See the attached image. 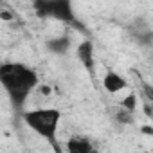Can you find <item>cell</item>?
Wrapping results in <instances>:
<instances>
[{"mask_svg":"<svg viewBox=\"0 0 153 153\" xmlns=\"http://www.w3.org/2000/svg\"><path fill=\"white\" fill-rule=\"evenodd\" d=\"M0 85L7 92L13 105L20 108L38 87V74L22 63H4L0 65Z\"/></svg>","mask_w":153,"mask_h":153,"instance_id":"1","label":"cell"},{"mask_svg":"<svg viewBox=\"0 0 153 153\" xmlns=\"http://www.w3.org/2000/svg\"><path fill=\"white\" fill-rule=\"evenodd\" d=\"M24 121L40 137L47 139L56 148V151H59L58 142H56V135H58V126L61 121V112L58 108H36V110L25 112Z\"/></svg>","mask_w":153,"mask_h":153,"instance_id":"2","label":"cell"},{"mask_svg":"<svg viewBox=\"0 0 153 153\" xmlns=\"http://www.w3.org/2000/svg\"><path fill=\"white\" fill-rule=\"evenodd\" d=\"M103 87H105V90L108 94H119L121 90L128 88V83H126V79L121 74L110 70V72L105 74V78H103Z\"/></svg>","mask_w":153,"mask_h":153,"instance_id":"3","label":"cell"},{"mask_svg":"<svg viewBox=\"0 0 153 153\" xmlns=\"http://www.w3.org/2000/svg\"><path fill=\"white\" fill-rule=\"evenodd\" d=\"M67 153H97L96 148L92 146V142L87 137H72L67 142Z\"/></svg>","mask_w":153,"mask_h":153,"instance_id":"4","label":"cell"},{"mask_svg":"<svg viewBox=\"0 0 153 153\" xmlns=\"http://www.w3.org/2000/svg\"><path fill=\"white\" fill-rule=\"evenodd\" d=\"M78 56H79V61L83 63V67L92 72L94 70V65H96V58H94V45L90 42H81L78 45Z\"/></svg>","mask_w":153,"mask_h":153,"instance_id":"5","label":"cell"},{"mask_svg":"<svg viewBox=\"0 0 153 153\" xmlns=\"http://www.w3.org/2000/svg\"><path fill=\"white\" fill-rule=\"evenodd\" d=\"M49 51H52L54 54H65L70 47V40L67 36H58V38H52L49 43H47Z\"/></svg>","mask_w":153,"mask_h":153,"instance_id":"6","label":"cell"},{"mask_svg":"<svg viewBox=\"0 0 153 153\" xmlns=\"http://www.w3.org/2000/svg\"><path fill=\"white\" fill-rule=\"evenodd\" d=\"M137 94L135 92H130L128 96H124L123 99H121V110L123 112H128V114H135V110H137Z\"/></svg>","mask_w":153,"mask_h":153,"instance_id":"7","label":"cell"},{"mask_svg":"<svg viewBox=\"0 0 153 153\" xmlns=\"http://www.w3.org/2000/svg\"><path fill=\"white\" fill-rule=\"evenodd\" d=\"M117 119H119L121 123H131V119H133V117H131V114H128V112H123V110H121V112L117 114Z\"/></svg>","mask_w":153,"mask_h":153,"instance_id":"8","label":"cell"},{"mask_svg":"<svg viewBox=\"0 0 153 153\" xmlns=\"http://www.w3.org/2000/svg\"><path fill=\"white\" fill-rule=\"evenodd\" d=\"M13 18H15L13 11H7V9H2V11H0V20H6V22H11Z\"/></svg>","mask_w":153,"mask_h":153,"instance_id":"9","label":"cell"},{"mask_svg":"<svg viewBox=\"0 0 153 153\" xmlns=\"http://www.w3.org/2000/svg\"><path fill=\"white\" fill-rule=\"evenodd\" d=\"M142 133H146V135H153V130H151V126H142Z\"/></svg>","mask_w":153,"mask_h":153,"instance_id":"10","label":"cell"}]
</instances>
